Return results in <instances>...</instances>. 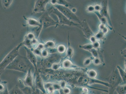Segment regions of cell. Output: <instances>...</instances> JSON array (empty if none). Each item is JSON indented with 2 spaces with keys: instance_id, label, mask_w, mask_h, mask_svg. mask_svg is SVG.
<instances>
[{
  "instance_id": "obj_1",
  "label": "cell",
  "mask_w": 126,
  "mask_h": 94,
  "mask_svg": "<svg viewBox=\"0 0 126 94\" xmlns=\"http://www.w3.org/2000/svg\"><path fill=\"white\" fill-rule=\"evenodd\" d=\"M65 82L73 87H84L95 89L106 92V90L92 88V85L95 84H101L102 81L96 78H90L88 77L86 73L80 72H74L67 73L63 77Z\"/></svg>"
},
{
  "instance_id": "obj_12",
  "label": "cell",
  "mask_w": 126,
  "mask_h": 94,
  "mask_svg": "<svg viewBox=\"0 0 126 94\" xmlns=\"http://www.w3.org/2000/svg\"><path fill=\"white\" fill-rule=\"evenodd\" d=\"M117 68L118 71L119 75L121 77V79L123 81V82H124L125 84H126V72L120 66H117Z\"/></svg>"
},
{
  "instance_id": "obj_42",
  "label": "cell",
  "mask_w": 126,
  "mask_h": 94,
  "mask_svg": "<svg viewBox=\"0 0 126 94\" xmlns=\"http://www.w3.org/2000/svg\"><path fill=\"white\" fill-rule=\"evenodd\" d=\"M40 94H46L40 91Z\"/></svg>"
},
{
  "instance_id": "obj_16",
  "label": "cell",
  "mask_w": 126,
  "mask_h": 94,
  "mask_svg": "<svg viewBox=\"0 0 126 94\" xmlns=\"http://www.w3.org/2000/svg\"><path fill=\"white\" fill-rule=\"evenodd\" d=\"M86 73L88 77L90 78H96L97 75V72L94 69L89 70Z\"/></svg>"
},
{
  "instance_id": "obj_38",
  "label": "cell",
  "mask_w": 126,
  "mask_h": 94,
  "mask_svg": "<svg viewBox=\"0 0 126 94\" xmlns=\"http://www.w3.org/2000/svg\"><path fill=\"white\" fill-rule=\"evenodd\" d=\"M94 8V10L97 11H99L101 9V7L100 6L98 5L95 6Z\"/></svg>"
},
{
  "instance_id": "obj_32",
  "label": "cell",
  "mask_w": 126,
  "mask_h": 94,
  "mask_svg": "<svg viewBox=\"0 0 126 94\" xmlns=\"http://www.w3.org/2000/svg\"><path fill=\"white\" fill-rule=\"evenodd\" d=\"M6 87H5V86L4 85L3 83L0 81V93L2 92L5 90Z\"/></svg>"
},
{
  "instance_id": "obj_11",
  "label": "cell",
  "mask_w": 126,
  "mask_h": 94,
  "mask_svg": "<svg viewBox=\"0 0 126 94\" xmlns=\"http://www.w3.org/2000/svg\"><path fill=\"white\" fill-rule=\"evenodd\" d=\"M27 25L31 27H37L42 29V24L39 21L33 18H29L26 20Z\"/></svg>"
},
{
  "instance_id": "obj_40",
  "label": "cell",
  "mask_w": 126,
  "mask_h": 94,
  "mask_svg": "<svg viewBox=\"0 0 126 94\" xmlns=\"http://www.w3.org/2000/svg\"><path fill=\"white\" fill-rule=\"evenodd\" d=\"M105 27V25L103 24H102L99 26V28L100 29L102 30Z\"/></svg>"
},
{
  "instance_id": "obj_43",
  "label": "cell",
  "mask_w": 126,
  "mask_h": 94,
  "mask_svg": "<svg viewBox=\"0 0 126 94\" xmlns=\"http://www.w3.org/2000/svg\"><path fill=\"white\" fill-rule=\"evenodd\" d=\"M56 94H60L59 92H58V93H56Z\"/></svg>"
},
{
  "instance_id": "obj_37",
  "label": "cell",
  "mask_w": 126,
  "mask_h": 94,
  "mask_svg": "<svg viewBox=\"0 0 126 94\" xmlns=\"http://www.w3.org/2000/svg\"><path fill=\"white\" fill-rule=\"evenodd\" d=\"M90 40V41L93 43H94L95 42H96V39L94 36H92L91 37Z\"/></svg>"
},
{
  "instance_id": "obj_31",
  "label": "cell",
  "mask_w": 126,
  "mask_h": 94,
  "mask_svg": "<svg viewBox=\"0 0 126 94\" xmlns=\"http://www.w3.org/2000/svg\"><path fill=\"white\" fill-rule=\"evenodd\" d=\"M73 54V49L71 48H68L67 49V56L68 57H70L72 56Z\"/></svg>"
},
{
  "instance_id": "obj_33",
  "label": "cell",
  "mask_w": 126,
  "mask_h": 94,
  "mask_svg": "<svg viewBox=\"0 0 126 94\" xmlns=\"http://www.w3.org/2000/svg\"><path fill=\"white\" fill-rule=\"evenodd\" d=\"M93 47L94 49L98 48L100 46V44L98 42H96L93 44Z\"/></svg>"
},
{
  "instance_id": "obj_39",
  "label": "cell",
  "mask_w": 126,
  "mask_h": 94,
  "mask_svg": "<svg viewBox=\"0 0 126 94\" xmlns=\"http://www.w3.org/2000/svg\"><path fill=\"white\" fill-rule=\"evenodd\" d=\"M108 31V28H106V27H105V28L103 29L102 30V32H103V33L104 34H106V33H107Z\"/></svg>"
},
{
  "instance_id": "obj_26",
  "label": "cell",
  "mask_w": 126,
  "mask_h": 94,
  "mask_svg": "<svg viewBox=\"0 0 126 94\" xmlns=\"http://www.w3.org/2000/svg\"><path fill=\"white\" fill-rule=\"evenodd\" d=\"M26 37L31 41L35 38V35L33 33H28Z\"/></svg>"
},
{
  "instance_id": "obj_14",
  "label": "cell",
  "mask_w": 126,
  "mask_h": 94,
  "mask_svg": "<svg viewBox=\"0 0 126 94\" xmlns=\"http://www.w3.org/2000/svg\"><path fill=\"white\" fill-rule=\"evenodd\" d=\"M9 94H24L17 85L15 86L9 91Z\"/></svg>"
},
{
  "instance_id": "obj_21",
  "label": "cell",
  "mask_w": 126,
  "mask_h": 94,
  "mask_svg": "<svg viewBox=\"0 0 126 94\" xmlns=\"http://www.w3.org/2000/svg\"><path fill=\"white\" fill-rule=\"evenodd\" d=\"M57 51L60 53H63L66 51V47L63 45H60L58 47Z\"/></svg>"
},
{
  "instance_id": "obj_27",
  "label": "cell",
  "mask_w": 126,
  "mask_h": 94,
  "mask_svg": "<svg viewBox=\"0 0 126 94\" xmlns=\"http://www.w3.org/2000/svg\"><path fill=\"white\" fill-rule=\"evenodd\" d=\"M52 85L55 91H59L60 89H61V87L60 84H58L57 83H54Z\"/></svg>"
},
{
  "instance_id": "obj_23",
  "label": "cell",
  "mask_w": 126,
  "mask_h": 94,
  "mask_svg": "<svg viewBox=\"0 0 126 94\" xmlns=\"http://www.w3.org/2000/svg\"><path fill=\"white\" fill-rule=\"evenodd\" d=\"M49 52L48 50L44 48L41 51V56L43 58H46L49 56Z\"/></svg>"
},
{
  "instance_id": "obj_7",
  "label": "cell",
  "mask_w": 126,
  "mask_h": 94,
  "mask_svg": "<svg viewBox=\"0 0 126 94\" xmlns=\"http://www.w3.org/2000/svg\"><path fill=\"white\" fill-rule=\"evenodd\" d=\"M48 0H38L35 2L33 13H38L45 12L46 7L49 2Z\"/></svg>"
},
{
  "instance_id": "obj_8",
  "label": "cell",
  "mask_w": 126,
  "mask_h": 94,
  "mask_svg": "<svg viewBox=\"0 0 126 94\" xmlns=\"http://www.w3.org/2000/svg\"><path fill=\"white\" fill-rule=\"evenodd\" d=\"M29 70L26 73L23 81V83L25 87H30L34 91L35 90V82H34L33 78L31 71Z\"/></svg>"
},
{
  "instance_id": "obj_4",
  "label": "cell",
  "mask_w": 126,
  "mask_h": 94,
  "mask_svg": "<svg viewBox=\"0 0 126 94\" xmlns=\"http://www.w3.org/2000/svg\"><path fill=\"white\" fill-rule=\"evenodd\" d=\"M23 45L22 42L19 44L9 53L2 62L0 63V73H3V71L10 64L15 58L19 54V50Z\"/></svg>"
},
{
  "instance_id": "obj_46",
  "label": "cell",
  "mask_w": 126,
  "mask_h": 94,
  "mask_svg": "<svg viewBox=\"0 0 126 94\" xmlns=\"http://www.w3.org/2000/svg\"></svg>"
},
{
  "instance_id": "obj_45",
  "label": "cell",
  "mask_w": 126,
  "mask_h": 94,
  "mask_svg": "<svg viewBox=\"0 0 126 94\" xmlns=\"http://www.w3.org/2000/svg\"><path fill=\"white\" fill-rule=\"evenodd\" d=\"M54 94L53 93H51V94Z\"/></svg>"
},
{
  "instance_id": "obj_13",
  "label": "cell",
  "mask_w": 126,
  "mask_h": 94,
  "mask_svg": "<svg viewBox=\"0 0 126 94\" xmlns=\"http://www.w3.org/2000/svg\"><path fill=\"white\" fill-rule=\"evenodd\" d=\"M115 91L117 92L118 94H126V84L118 86L115 89Z\"/></svg>"
},
{
  "instance_id": "obj_6",
  "label": "cell",
  "mask_w": 126,
  "mask_h": 94,
  "mask_svg": "<svg viewBox=\"0 0 126 94\" xmlns=\"http://www.w3.org/2000/svg\"><path fill=\"white\" fill-rule=\"evenodd\" d=\"M57 56L54 54H51L46 58L43 59L42 61V65L44 68H50L53 64L58 63L57 62L58 60L57 59Z\"/></svg>"
},
{
  "instance_id": "obj_15",
  "label": "cell",
  "mask_w": 126,
  "mask_h": 94,
  "mask_svg": "<svg viewBox=\"0 0 126 94\" xmlns=\"http://www.w3.org/2000/svg\"><path fill=\"white\" fill-rule=\"evenodd\" d=\"M62 65L64 68L67 69L73 67V64L70 60L66 59L63 62Z\"/></svg>"
},
{
  "instance_id": "obj_28",
  "label": "cell",
  "mask_w": 126,
  "mask_h": 94,
  "mask_svg": "<svg viewBox=\"0 0 126 94\" xmlns=\"http://www.w3.org/2000/svg\"><path fill=\"white\" fill-rule=\"evenodd\" d=\"M91 59L90 58H87L85 60L84 63H83V64L85 66H88L91 64Z\"/></svg>"
},
{
  "instance_id": "obj_44",
  "label": "cell",
  "mask_w": 126,
  "mask_h": 94,
  "mask_svg": "<svg viewBox=\"0 0 126 94\" xmlns=\"http://www.w3.org/2000/svg\"><path fill=\"white\" fill-rule=\"evenodd\" d=\"M2 73H0V76H1V75Z\"/></svg>"
},
{
  "instance_id": "obj_25",
  "label": "cell",
  "mask_w": 126,
  "mask_h": 94,
  "mask_svg": "<svg viewBox=\"0 0 126 94\" xmlns=\"http://www.w3.org/2000/svg\"><path fill=\"white\" fill-rule=\"evenodd\" d=\"M60 64L59 63H55L54 64L52 65V66H51V68L53 70H57L59 69V68H60Z\"/></svg>"
},
{
  "instance_id": "obj_18",
  "label": "cell",
  "mask_w": 126,
  "mask_h": 94,
  "mask_svg": "<svg viewBox=\"0 0 126 94\" xmlns=\"http://www.w3.org/2000/svg\"><path fill=\"white\" fill-rule=\"evenodd\" d=\"M21 89L24 94H33L35 91L30 87H25Z\"/></svg>"
},
{
  "instance_id": "obj_30",
  "label": "cell",
  "mask_w": 126,
  "mask_h": 94,
  "mask_svg": "<svg viewBox=\"0 0 126 94\" xmlns=\"http://www.w3.org/2000/svg\"><path fill=\"white\" fill-rule=\"evenodd\" d=\"M93 63L95 65H98L101 63V61L98 58H96L93 61Z\"/></svg>"
},
{
  "instance_id": "obj_10",
  "label": "cell",
  "mask_w": 126,
  "mask_h": 94,
  "mask_svg": "<svg viewBox=\"0 0 126 94\" xmlns=\"http://www.w3.org/2000/svg\"><path fill=\"white\" fill-rule=\"evenodd\" d=\"M36 77L35 82V89H39L44 93L46 94V91L45 89L44 85L41 76L38 71L35 72Z\"/></svg>"
},
{
  "instance_id": "obj_19",
  "label": "cell",
  "mask_w": 126,
  "mask_h": 94,
  "mask_svg": "<svg viewBox=\"0 0 126 94\" xmlns=\"http://www.w3.org/2000/svg\"><path fill=\"white\" fill-rule=\"evenodd\" d=\"M45 47L49 49H54L55 47V44L52 41H48L44 45Z\"/></svg>"
},
{
  "instance_id": "obj_35",
  "label": "cell",
  "mask_w": 126,
  "mask_h": 94,
  "mask_svg": "<svg viewBox=\"0 0 126 94\" xmlns=\"http://www.w3.org/2000/svg\"><path fill=\"white\" fill-rule=\"evenodd\" d=\"M88 11L89 12H92L94 10V7L90 6L88 8Z\"/></svg>"
},
{
  "instance_id": "obj_3",
  "label": "cell",
  "mask_w": 126,
  "mask_h": 94,
  "mask_svg": "<svg viewBox=\"0 0 126 94\" xmlns=\"http://www.w3.org/2000/svg\"><path fill=\"white\" fill-rule=\"evenodd\" d=\"M105 80L110 85L108 90L109 94H114L117 87L121 85L123 82L119 75L118 71L116 70L113 71L110 75L105 79Z\"/></svg>"
},
{
  "instance_id": "obj_17",
  "label": "cell",
  "mask_w": 126,
  "mask_h": 94,
  "mask_svg": "<svg viewBox=\"0 0 126 94\" xmlns=\"http://www.w3.org/2000/svg\"><path fill=\"white\" fill-rule=\"evenodd\" d=\"M53 84L51 83L46 84L44 85L45 89L47 91L48 94L53 93L55 91L54 89Z\"/></svg>"
},
{
  "instance_id": "obj_24",
  "label": "cell",
  "mask_w": 126,
  "mask_h": 94,
  "mask_svg": "<svg viewBox=\"0 0 126 94\" xmlns=\"http://www.w3.org/2000/svg\"><path fill=\"white\" fill-rule=\"evenodd\" d=\"M104 33L102 31H99L96 34L95 37L96 39L100 40L103 38L104 36Z\"/></svg>"
},
{
  "instance_id": "obj_36",
  "label": "cell",
  "mask_w": 126,
  "mask_h": 94,
  "mask_svg": "<svg viewBox=\"0 0 126 94\" xmlns=\"http://www.w3.org/2000/svg\"><path fill=\"white\" fill-rule=\"evenodd\" d=\"M0 94H9V91L8 90L7 87H6L5 90L2 92L0 93Z\"/></svg>"
},
{
  "instance_id": "obj_41",
  "label": "cell",
  "mask_w": 126,
  "mask_h": 94,
  "mask_svg": "<svg viewBox=\"0 0 126 94\" xmlns=\"http://www.w3.org/2000/svg\"><path fill=\"white\" fill-rule=\"evenodd\" d=\"M40 91L38 89H35V91L34 92V93L33 94H40Z\"/></svg>"
},
{
  "instance_id": "obj_20",
  "label": "cell",
  "mask_w": 126,
  "mask_h": 94,
  "mask_svg": "<svg viewBox=\"0 0 126 94\" xmlns=\"http://www.w3.org/2000/svg\"><path fill=\"white\" fill-rule=\"evenodd\" d=\"M13 2V1L11 0H2V5L4 9L8 8L10 7Z\"/></svg>"
},
{
  "instance_id": "obj_29",
  "label": "cell",
  "mask_w": 126,
  "mask_h": 94,
  "mask_svg": "<svg viewBox=\"0 0 126 94\" xmlns=\"http://www.w3.org/2000/svg\"><path fill=\"white\" fill-rule=\"evenodd\" d=\"M91 52L93 56L95 58H97L98 57V53L96 50L94 48H93L91 50Z\"/></svg>"
},
{
  "instance_id": "obj_34",
  "label": "cell",
  "mask_w": 126,
  "mask_h": 94,
  "mask_svg": "<svg viewBox=\"0 0 126 94\" xmlns=\"http://www.w3.org/2000/svg\"><path fill=\"white\" fill-rule=\"evenodd\" d=\"M66 82L64 81H62L60 82V85L61 89H63L66 87Z\"/></svg>"
},
{
  "instance_id": "obj_9",
  "label": "cell",
  "mask_w": 126,
  "mask_h": 94,
  "mask_svg": "<svg viewBox=\"0 0 126 94\" xmlns=\"http://www.w3.org/2000/svg\"><path fill=\"white\" fill-rule=\"evenodd\" d=\"M24 47L26 51L27 58L35 68V72L38 71L37 69V59L35 55L31 49L25 46Z\"/></svg>"
},
{
  "instance_id": "obj_2",
  "label": "cell",
  "mask_w": 126,
  "mask_h": 94,
  "mask_svg": "<svg viewBox=\"0 0 126 94\" xmlns=\"http://www.w3.org/2000/svg\"><path fill=\"white\" fill-rule=\"evenodd\" d=\"M33 66L27 57L19 54L10 63L6 69L27 73L29 70L32 69Z\"/></svg>"
},
{
  "instance_id": "obj_5",
  "label": "cell",
  "mask_w": 126,
  "mask_h": 94,
  "mask_svg": "<svg viewBox=\"0 0 126 94\" xmlns=\"http://www.w3.org/2000/svg\"><path fill=\"white\" fill-rule=\"evenodd\" d=\"M39 21L42 24V29H46L51 26H56L58 24L49 16L47 12H44L41 16Z\"/></svg>"
},
{
  "instance_id": "obj_22",
  "label": "cell",
  "mask_w": 126,
  "mask_h": 94,
  "mask_svg": "<svg viewBox=\"0 0 126 94\" xmlns=\"http://www.w3.org/2000/svg\"><path fill=\"white\" fill-rule=\"evenodd\" d=\"M81 47L84 50H87V51L91 50L93 48V44H90L82 46V47Z\"/></svg>"
}]
</instances>
